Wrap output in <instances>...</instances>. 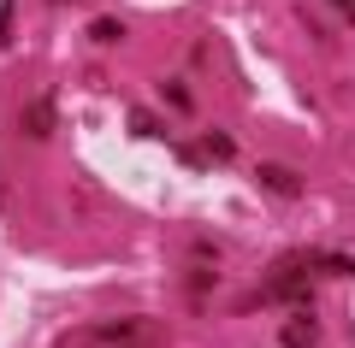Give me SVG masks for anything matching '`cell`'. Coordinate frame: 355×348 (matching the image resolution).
I'll return each instance as SVG.
<instances>
[{
    "label": "cell",
    "instance_id": "1",
    "mask_svg": "<svg viewBox=\"0 0 355 348\" xmlns=\"http://www.w3.org/2000/svg\"><path fill=\"white\" fill-rule=\"evenodd\" d=\"M254 177H261L266 195H279V201H296V195H302V172H291V165H279V160H266Z\"/></svg>",
    "mask_w": 355,
    "mask_h": 348
},
{
    "label": "cell",
    "instance_id": "2",
    "mask_svg": "<svg viewBox=\"0 0 355 348\" xmlns=\"http://www.w3.org/2000/svg\"><path fill=\"white\" fill-rule=\"evenodd\" d=\"M279 342H284V348H320V319H314V313H296V319H284Z\"/></svg>",
    "mask_w": 355,
    "mask_h": 348
},
{
    "label": "cell",
    "instance_id": "3",
    "mask_svg": "<svg viewBox=\"0 0 355 348\" xmlns=\"http://www.w3.org/2000/svg\"><path fill=\"white\" fill-rule=\"evenodd\" d=\"M53 118H60V112H53V100L48 95H42V100H30V107H24V136H48V130H53Z\"/></svg>",
    "mask_w": 355,
    "mask_h": 348
},
{
    "label": "cell",
    "instance_id": "4",
    "mask_svg": "<svg viewBox=\"0 0 355 348\" xmlns=\"http://www.w3.org/2000/svg\"><path fill=\"white\" fill-rule=\"evenodd\" d=\"M231 154H237L231 130H202V148H190V160H231Z\"/></svg>",
    "mask_w": 355,
    "mask_h": 348
},
{
    "label": "cell",
    "instance_id": "5",
    "mask_svg": "<svg viewBox=\"0 0 355 348\" xmlns=\"http://www.w3.org/2000/svg\"><path fill=\"white\" fill-rule=\"evenodd\" d=\"M130 136H137V142H160L166 130H160V118H154V112H142V107H130Z\"/></svg>",
    "mask_w": 355,
    "mask_h": 348
},
{
    "label": "cell",
    "instance_id": "6",
    "mask_svg": "<svg viewBox=\"0 0 355 348\" xmlns=\"http://www.w3.org/2000/svg\"><path fill=\"white\" fill-rule=\"evenodd\" d=\"M89 42L113 48V42H125V24H119V18H95V24H89Z\"/></svg>",
    "mask_w": 355,
    "mask_h": 348
},
{
    "label": "cell",
    "instance_id": "7",
    "mask_svg": "<svg viewBox=\"0 0 355 348\" xmlns=\"http://www.w3.org/2000/svg\"><path fill=\"white\" fill-rule=\"evenodd\" d=\"M160 95H166V107L190 112V83H184V77H172V83H160Z\"/></svg>",
    "mask_w": 355,
    "mask_h": 348
},
{
    "label": "cell",
    "instance_id": "8",
    "mask_svg": "<svg viewBox=\"0 0 355 348\" xmlns=\"http://www.w3.org/2000/svg\"><path fill=\"white\" fill-rule=\"evenodd\" d=\"M12 18H18L12 0H0V42H12Z\"/></svg>",
    "mask_w": 355,
    "mask_h": 348
},
{
    "label": "cell",
    "instance_id": "9",
    "mask_svg": "<svg viewBox=\"0 0 355 348\" xmlns=\"http://www.w3.org/2000/svg\"><path fill=\"white\" fill-rule=\"evenodd\" d=\"M343 12H349V24H355V0H343Z\"/></svg>",
    "mask_w": 355,
    "mask_h": 348
},
{
    "label": "cell",
    "instance_id": "10",
    "mask_svg": "<svg viewBox=\"0 0 355 348\" xmlns=\"http://www.w3.org/2000/svg\"><path fill=\"white\" fill-rule=\"evenodd\" d=\"M338 6H343V0H338Z\"/></svg>",
    "mask_w": 355,
    "mask_h": 348
}]
</instances>
